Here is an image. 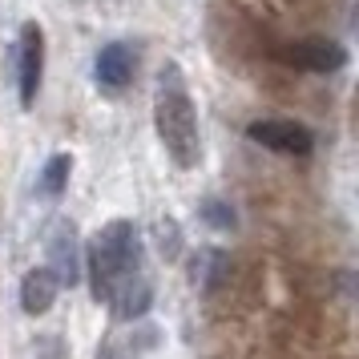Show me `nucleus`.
<instances>
[{"instance_id": "obj_6", "label": "nucleus", "mask_w": 359, "mask_h": 359, "mask_svg": "<svg viewBox=\"0 0 359 359\" xmlns=\"http://www.w3.org/2000/svg\"><path fill=\"white\" fill-rule=\"evenodd\" d=\"M49 271L57 275L61 287H77L81 283V246H77V226L73 222H57L49 234Z\"/></svg>"}, {"instance_id": "obj_1", "label": "nucleus", "mask_w": 359, "mask_h": 359, "mask_svg": "<svg viewBox=\"0 0 359 359\" xmlns=\"http://www.w3.org/2000/svg\"><path fill=\"white\" fill-rule=\"evenodd\" d=\"M154 126L162 137L170 162L178 170H194L202 162V137H198V114L194 97L178 61H165L158 73V101H154Z\"/></svg>"}, {"instance_id": "obj_3", "label": "nucleus", "mask_w": 359, "mask_h": 359, "mask_svg": "<svg viewBox=\"0 0 359 359\" xmlns=\"http://www.w3.org/2000/svg\"><path fill=\"white\" fill-rule=\"evenodd\" d=\"M246 137L271 154H283V158H311L315 154V133L291 117H259L246 126Z\"/></svg>"}, {"instance_id": "obj_8", "label": "nucleus", "mask_w": 359, "mask_h": 359, "mask_svg": "<svg viewBox=\"0 0 359 359\" xmlns=\"http://www.w3.org/2000/svg\"><path fill=\"white\" fill-rule=\"evenodd\" d=\"M57 291H61V283H57L49 266H33L20 278V311L25 315H45L57 303Z\"/></svg>"}, {"instance_id": "obj_5", "label": "nucleus", "mask_w": 359, "mask_h": 359, "mask_svg": "<svg viewBox=\"0 0 359 359\" xmlns=\"http://www.w3.org/2000/svg\"><path fill=\"white\" fill-rule=\"evenodd\" d=\"M283 65L299 69V73H339L347 65V49L331 36H299V41H287L283 49Z\"/></svg>"}, {"instance_id": "obj_9", "label": "nucleus", "mask_w": 359, "mask_h": 359, "mask_svg": "<svg viewBox=\"0 0 359 359\" xmlns=\"http://www.w3.org/2000/svg\"><path fill=\"white\" fill-rule=\"evenodd\" d=\"M69 174H73V158H69V154H53L49 162H45V170H41V178H36L41 198H61L65 194Z\"/></svg>"}, {"instance_id": "obj_2", "label": "nucleus", "mask_w": 359, "mask_h": 359, "mask_svg": "<svg viewBox=\"0 0 359 359\" xmlns=\"http://www.w3.org/2000/svg\"><path fill=\"white\" fill-rule=\"evenodd\" d=\"M81 271L89 275V291L97 303H109L117 294V287H126L130 278L146 275L142 266V234L137 222L130 218H114L109 226H101L93 234V243L85 250Z\"/></svg>"}, {"instance_id": "obj_10", "label": "nucleus", "mask_w": 359, "mask_h": 359, "mask_svg": "<svg viewBox=\"0 0 359 359\" xmlns=\"http://www.w3.org/2000/svg\"><path fill=\"white\" fill-rule=\"evenodd\" d=\"M202 218H206L214 230H234V210H230L222 198H206V202H202Z\"/></svg>"}, {"instance_id": "obj_7", "label": "nucleus", "mask_w": 359, "mask_h": 359, "mask_svg": "<svg viewBox=\"0 0 359 359\" xmlns=\"http://www.w3.org/2000/svg\"><path fill=\"white\" fill-rule=\"evenodd\" d=\"M133 69H137V53L126 45V41H109L101 45L97 61H93V77H97L101 89H126L133 81Z\"/></svg>"}, {"instance_id": "obj_11", "label": "nucleus", "mask_w": 359, "mask_h": 359, "mask_svg": "<svg viewBox=\"0 0 359 359\" xmlns=\"http://www.w3.org/2000/svg\"><path fill=\"white\" fill-rule=\"evenodd\" d=\"M97 359H121V355H117L114 347H105V351H97Z\"/></svg>"}, {"instance_id": "obj_4", "label": "nucleus", "mask_w": 359, "mask_h": 359, "mask_svg": "<svg viewBox=\"0 0 359 359\" xmlns=\"http://www.w3.org/2000/svg\"><path fill=\"white\" fill-rule=\"evenodd\" d=\"M45 81V29L36 20H25L17 36V93L20 109H33Z\"/></svg>"}]
</instances>
